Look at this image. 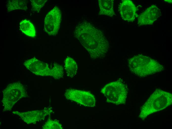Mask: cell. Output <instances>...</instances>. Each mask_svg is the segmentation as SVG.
<instances>
[{"label": "cell", "instance_id": "obj_17", "mask_svg": "<svg viewBox=\"0 0 172 129\" xmlns=\"http://www.w3.org/2000/svg\"><path fill=\"white\" fill-rule=\"evenodd\" d=\"M32 6V11L39 12L41 8L44 6L47 0H31Z\"/></svg>", "mask_w": 172, "mask_h": 129}, {"label": "cell", "instance_id": "obj_11", "mask_svg": "<svg viewBox=\"0 0 172 129\" xmlns=\"http://www.w3.org/2000/svg\"><path fill=\"white\" fill-rule=\"evenodd\" d=\"M119 9L122 19L130 22L135 20L137 8L131 0L123 1L119 5Z\"/></svg>", "mask_w": 172, "mask_h": 129}, {"label": "cell", "instance_id": "obj_2", "mask_svg": "<svg viewBox=\"0 0 172 129\" xmlns=\"http://www.w3.org/2000/svg\"><path fill=\"white\" fill-rule=\"evenodd\" d=\"M130 71L137 76L143 77L161 72L164 69L163 66L149 57L139 54L128 60Z\"/></svg>", "mask_w": 172, "mask_h": 129}, {"label": "cell", "instance_id": "obj_12", "mask_svg": "<svg viewBox=\"0 0 172 129\" xmlns=\"http://www.w3.org/2000/svg\"><path fill=\"white\" fill-rule=\"evenodd\" d=\"M99 15H104L112 17L115 15L113 9L114 0H99Z\"/></svg>", "mask_w": 172, "mask_h": 129}, {"label": "cell", "instance_id": "obj_3", "mask_svg": "<svg viewBox=\"0 0 172 129\" xmlns=\"http://www.w3.org/2000/svg\"><path fill=\"white\" fill-rule=\"evenodd\" d=\"M172 103V94L160 89L157 90L142 106L139 117L144 120L150 115L166 108Z\"/></svg>", "mask_w": 172, "mask_h": 129}, {"label": "cell", "instance_id": "obj_1", "mask_svg": "<svg viewBox=\"0 0 172 129\" xmlns=\"http://www.w3.org/2000/svg\"><path fill=\"white\" fill-rule=\"evenodd\" d=\"M74 34L92 58L102 59L105 57L109 50V44L101 30L85 21L76 26Z\"/></svg>", "mask_w": 172, "mask_h": 129}, {"label": "cell", "instance_id": "obj_16", "mask_svg": "<svg viewBox=\"0 0 172 129\" xmlns=\"http://www.w3.org/2000/svg\"><path fill=\"white\" fill-rule=\"evenodd\" d=\"M43 129H63L62 126L56 120H53L50 118L45 123L42 128Z\"/></svg>", "mask_w": 172, "mask_h": 129}, {"label": "cell", "instance_id": "obj_8", "mask_svg": "<svg viewBox=\"0 0 172 129\" xmlns=\"http://www.w3.org/2000/svg\"><path fill=\"white\" fill-rule=\"evenodd\" d=\"M62 19L59 8L55 6L46 15L44 20V29L49 35L54 36L58 33Z\"/></svg>", "mask_w": 172, "mask_h": 129}, {"label": "cell", "instance_id": "obj_10", "mask_svg": "<svg viewBox=\"0 0 172 129\" xmlns=\"http://www.w3.org/2000/svg\"><path fill=\"white\" fill-rule=\"evenodd\" d=\"M160 15V9L156 6L152 5L139 15L137 24L140 26L152 24L157 20Z\"/></svg>", "mask_w": 172, "mask_h": 129}, {"label": "cell", "instance_id": "obj_15", "mask_svg": "<svg viewBox=\"0 0 172 129\" xmlns=\"http://www.w3.org/2000/svg\"><path fill=\"white\" fill-rule=\"evenodd\" d=\"M25 0H10L7 4V12L17 9L26 11L27 9L28 1Z\"/></svg>", "mask_w": 172, "mask_h": 129}, {"label": "cell", "instance_id": "obj_18", "mask_svg": "<svg viewBox=\"0 0 172 129\" xmlns=\"http://www.w3.org/2000/svg\"><path fill=\"white\" fill-rule=\"evenodd\" d=\"M165 1L169 2V3H172V0H165Z\"/></svg>", "mask_w": 172, "mask_h": 129}, {"label": "cell", "instance_id": "obj_5", "mask_svg": "<svg viewBox=\"0 0 172 129\" xmlns=\"http://www.w3.org/2000/svg\"><path fill=\"white\" fill-rule=\"evenodd\" d=\"M2 93L3 112L11 111L18 101L22 98L29 97L25 87L19 82L8 84L2 91Z\"/></svg>", "mask_w": 172, "mask_h": 129}, {"label": "cell", "instance_id": "obj_13", "mask_svg": "<svg viewBox=\"0 0 172 129\" xmlns=\"http://www.w3.org/2000/svg\"><path fill=\"white\" fill-rule=\"evenodd\" d=\"M65 69L67 75L73 77L76 74L77 70V64L75 60L69 57H67L64 61Z\"/></svg>", "mask_w": 172, "mask_h": 129}, {"label": "cell", "instance_id": "obj_9", "mask_svg": "<svg viewBox=\"0 0 172 129\" xmlns=\"http://www.w3.org/2000/svg\"><path fill=\"white\" fill-rule=\"evenodd\" d=\"M52 108H45L42 110L21 112L18 111L13 112L14 114L19 116L27 124H36V122L44 119L47 116L52 112Z\"/></svg>", "mask_w": 172, "mask_h": 129}, {"label": "cell", "instance_id": "obj_7", "mask_svg": "<svg viewBox=\"0 0 172 129\" xmlns=\"http://www.w3.org/2000/svg\"><path fill=\"white\" fill-rule=\"evenodd\" d=\"M64 96L66 98L84 106L94 107L95 106L94 96L90 93L73 89L66 90Z\"/></svg>", "mask_w": 172, "mask_h": 129}, {"label": "cell", "instance_id": "obj_4", "mask_svg": "<svg viewBox=\"0 0 172 129\" xmlns=\"http://www.w3.org/2000/svg\"><path fill=\"white\" fill-rule=\"evenodd\" d=\"M23 64L31 72L37 75L51 76L59 79L62 78L64 75L63 67L57 63H54L51 68L47 64L33 58L25 61Z\"/></svg>", "mask_w": 172, "mask_h": 129}, {"label": "cell", "instance_id": "obj_6", "mask_svg": "<svg viewBox=\"0 0 172 129\" xmlns=\"http://www.w3.org/2000/svg\"><path fill=\"white\" fill-rule=\"evenodd\" d=\"M101 92L106 97L107 101L116 105L124 104L127 91L125 85L119 80L110 83L101 89Z\"/></svg>", "mask_w": 172, "mask_h": 129}, {"label": "cell", "instance_id": "obj_14", "mask_svg": "<svg viewBox=\"0 0 172 129\" xmlns=\"http://www.w3.org/2000/svg\"><path fill=\"white\" fill-rule=\"evenodd\" d=\"M20 27L22 32L26 35L32 37L36 36V31L33 24L29 21L25 19L20 23Z\"/></svg>", "mask_w": 172, "mask_h": 129}]
</instances>
